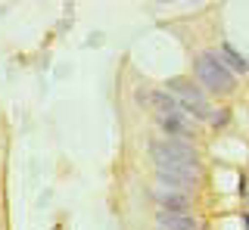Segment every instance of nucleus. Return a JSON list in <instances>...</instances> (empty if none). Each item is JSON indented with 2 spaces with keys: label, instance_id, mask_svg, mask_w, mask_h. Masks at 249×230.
Wrapping results in <instances>:
<instances>
[{
  "label": "nucleus",
  "instance_id": "nucleus-3",
  "mask_svg": "<svg viewBox=\"0 0 249 230\" xmlns=\"http://www.w3.org/2000/svg\"><path fill=\"white\" fill-rule=\"evenodd\" d=\"M168 94L175 97L178 103H181V109L187 115H193V118H202V121H206L209 115H212L209 97L202 94L196 84H190V81H184V78H175V81H168Z\"/></svg>",
  "mask_w": 249,
  "mask_h": 230
},
{
  "label": "nucleus",
  "instance_id": "nucleus-9",
  "mask_svg": "<svg viewBox=\"0 0 249 230\" xmlns=\"http://www.w3.org/2000/svg\"><path fill=\"white\" fill-rule=\"evenodd\" d=\"M218 59H221V63L228 66V72H249V63H246V59L240 56V53L233 50V47H228V44L221 47V53H218Z\"/></svg>",
  "mask_w": 249,
  "mask_h": 230
},
{
  "label": "nucleus",
  "instance_id": "nucleus-8",
  "mask_svg": "<svg viewBox=\"0 0 249 230\" xmlns=\"http://www.w3.org/2000/svg\"><path fill=\"white\" fill-rule=\"evenodd\" d=\"M159 125L165 128V131L175 137V140H181V137H193L196 134V128H193L190 115H175V118H159Z\"/></svg>",
  "mask_w": 249,
  "mask_h": 230
},
{
  "label": "nucleus",
  "instance_id": "nucleus-5",
  "mask_svg": "<svg viewBox=\"0 0 249 230\" xmlns=\"http://www.w3.org/2000/svg\"><path fill=\"white\" fill-rule=\"evenodd\" d=\"M153 199L162 205V212H175V214H187L190 212V196L178 193V190H153Z\"/></svg>",
  "mask_w": 249,
  "mask_h": 230
},
{
  "label": "nucleus",
  "instance_id": "nucleus-10",
  "mask_svg": "<svg viewBox=\"0 0 249 230\" xmlns=\"http://www.w3.org/2000/svg\"><path fill=\"white\" fill-rule=\"evenodd\" d=\"M246 227H249V214H246Z\"/></svg>",
  "mask_w": 249,
  "mask_h": 230
},
{
  "label": "nucleus",
  "instance_id": "nucleus-6",
  "mask_svg": "<svg viewBox=\"0 0 249 230\" xmlns=\"http://www.w3.org/2000/svg\"><path fill=\"white\" fill-rule=\"evenodd\" d=\"M150 103L153 109L159 112V118H175V115H187L181 109V103H178L171 94H162V90H156V94H150Z\"/></svg>",
  "mask_w": 249,
  "mask_h": 230
},
{
  "label": "nucleus",
  "instance_id": "nucleus-4",
  "mask_svg": "<svg viewBox=\"0 0 249 230\" xmlns=\"http://www.w3.org/2000/svg\"><path fill=\"white\" fill-rule=\"evenodd\" d=\"M156 178H159L162 190H178V193H187V190L196 187L199 171H187V168H156Z\"/></svg>",
  "mask_w": 249,
  "mask_h": 230
},
{
  "label": "nucleus",
  "instance_id": "nucleus-2",
  "mask_svg": "<svg viewBox=\"0 0 249 230\" xmlns=\"http://www.w3.org/2000/svg\"><path fill=\"white\" fill-rule=\"evenodd\" d=\"M196 78L212 94H231L233 90V72H228V66L218 59V53H199L196 56Z\"/></svg>",
  "mask_w": 249,
  "mask_h": 230
},
{
  "label": "nucleus",
  "instance_id": "nucleus-1",
  "mask_svg": "<svg viewBox=\"0 0 249 230\" xmlns=\"http://www.w3.org/2000/svg\"><path fill=\"white\" fill-rule=\"evenodd\" d=\"M150 152L156 159V168H187V171H199V156L193 147H187L184 140H153Z\"/></svg>",
  "mask_w": 249,
  "mask_h": 230
},
{
  "label": "nucleus",
  "instance_id": "nucleus-7",
  "mask_svg": "<svg viewBox=\"0 0 249 230\" xmlns=\"http://www.w3.org/2000/svg\"><path fill=\"white\" fill-rule=\"evenodd\" d=\"M156 230H199L196 221L190 214H175V212H162L156 218Z\"/></svg>",
  "mask_w": 249,
  "mask_h": 230
}]
</instances>
